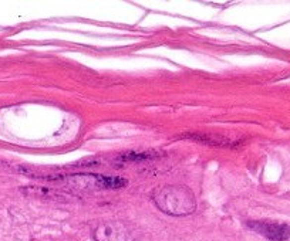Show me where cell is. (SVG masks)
Here are the masks:
<instances>
[{"label": "cell", "mask_w": 290, "mask_h": 241, "mask_svg": "<svg viewBox=\"0 0 290 241\" xmlns=\"http://www.w3.org/2000/svg\"><path fill=\"white\" fill-rule=\"evenodd\" d=\"M157 207L171 216H188L196 209L195 196L186 186H165L152 193Z\"/></svg>", "instance_id": "6da1fadb"}, {"label": "cell", "mask_w": 290, "mask_h": 241, "mask_svg": "<svg viewBox=\"0 0 290 241\" xmlns=\"http://www.w3.org/2000/svg\"><path fill=\"white\" fill-rule=\"evenodd\" d=\"M94 239L96 241H132V236L124 223L111 221L97 227Z\"/></svg>", "instance_id": "7a4b0ae2"}, {"label": "cell", "mask_w": 290, "mask_h": 241, "mask_svg": "<svg viewBox=\"0 0 290 241\" xmlns=\"http://www.w3.org/2000/svg\"><path fill=\"white\" fill-rule=\"evenodd\" d=\"M249 227L272 241H286L290 239V224L270 221H250Z\"/></svg>", "instance_id": "3957f363"}, {"label": "cell", "mask_w": 290, "mask_h": 241, "mask_svg": "<svg viewBox=\"0 0 290 241\" xmlns=\"http://www.w3.org/2000/svg\"><path fill=\"white\" fill-rule=\"evenodd\" d=\"M127 185L128 182L122 178H110V176L97 175V188H101V189H121Z\"/></svg>", "instance_id": "277c9868"}, {"label": "cell", "mask_w": 290, "mask_h": 241, "mask_svg": "<svg viewBox=\"0 0 290 241\" xmlns=\"http://www.w3.org/2000/svg\"><path fill=\"white\" fill-rule=\"evenodd\" d=\"M158 156L157 152L154 150H147V152H127L119 155V162H141V160H150Z\"/></svg>", "instance_id": "5b68a950"}, {"label": "cell", "mask_w": 290, "mask_h": 241, "mask_svg": "<svg viewBox=\"0 0 290 241\" xmlns=\"http://www.w3.org/2000/svg\"><path fill=\"white\" fill-rule=\"evenodd\" d=\"M191 139L193 141H198V142H202V144H208V145H228L226 142H229L228 139H224V138L219 137H212V135H189Z\"/></svg>", "instance_id": "8992f818"}]
</instances>
